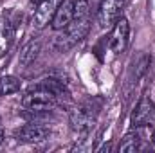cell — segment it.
Returning a JSON list of instances; mask_svg holds the SVG:
<instances>
[{
  "label": "cell",
  "mask_w": 155,
  "mask_h": 153,
  "mask_svg": "<svg viewBox=\"0 0 155 153\" xmlns=\"http://www.w3.org/2000/svg\"><path fill=\"white\" fill-rule=\"evenodd\" d=\"M90 29V22L88 18H74L65 29H61L54 40H52V47L60 52H65L69 49H72L76 43H79L81 40L87 36Z\"/></svg>",
  "instance_id": "6da1fadb"
},
{
  "label": "cell",
  "mask_w": 155,
  "mask_h": 153,
  "mask_svg": "<svg viewBox=\"0 0 155 153\" xmlns=\"http://www.w3.org/2000/svg\"><path fill=\"white\" fill-rule=\"evenodd\" d=\"M58 105V97L47 90V88H41L36 86L33 90H29L24 97H22V106L33 114H43V112H51L54 110Z\"/></svg>",
  "instance_id": "7a4b0ae2"
},
{
  "label": "cell",
  "mask_w": 155,
  "mask_h": 153,
  "mask_svg": "<svg viewBox=\"0 0 155 153\" xmlns=\"http://www.w3.org/2000/svg\"><path fill=\"white\" fill-rule=\"evenodd\" d=\"M97 121V108L88 101V103H83L81 106L74 108L71 112V124H72V130L78 133H85L88 132Z\"/></svg>",
  "instance_id": "3957f363"
},
{
  "label": "cell",
  "mask_w": 155,
  "mask_h": 153,
  "mask_svg": "<svg viewBox=\"0 0 155 153\" xmlns=\"http://www.w3.org/2000/svg\"><path fill=\"white\" fill-rule=\"evenodd\" d=\"M124 0H101L97 7V24L101 29H110L121 18Z\"/></svg>",
  "instance_id": "277c9868"
},
{
  "label": "cell",
  "mask_w": 155,
  "mask_h": 153,
  "mask_svg": "<svg viewBox=\"0 0 155 153\" xmlns=\"http://www.w3.org/2000/svg\"><path fill=\"white\" fill-rule=\"evenodd\" d=\"M49 135H51V128L49 126H43V124H38V122L25 124L20 130H16V133H15V137L20 142H25V144L41 142V141L49 139Z\"/></svg>",
  "instance_id": "5b68a950"
},
{
  "label": "cell",
  "mask_w": 155,
  "mask_h": 153,
  "mask_svg": "<svg viewBox=\"0 0 155 153\" xmlns=\"http://www.w3.org/2000/svg\"><path fill=\"white\" fill-rule=\"evenodd\" d=\"M128 40H130V25L126 18H119L114 24L112 34H110V49L114 54H121L126 50L128 47Z\"/></svg>",
  "instance_id": "8992f818"
},
{
  "label": "cell",
  "mask_w": 155,
  "mask_h": 153,
  "mask_svg": "<svg viewBox=\"0 0 155 153\" xmlns=\"http://www.w3.org/2000/svg\"><path fill=\"white\" fill-rule=\"evenodd\" d=\"M132 124L135 128H144V126H155V105L150 97H143L134 110L132 115Z\"/></svg>",
  "instance_id": "52a82bcc"
},
{
  "label": "cell",
  "mask_w": 155,
  "mask_h": 153,
  "mask_svg": "<svg viewBox=\"0 0 155 153\" xmlns=\"http://www.w3.org/2000/svg\"><path fill=\"white\" fill-rule=\"evenodd\" d=\"M61 2H63V0H43L38 7H36V11H35L33 25H35L36 29L47 27V25L52 22V18H54V15H56V11H58V7H60Z\"/></svg>",
  "instance_id": "ba28073f"
},
{
  "label": "cell",
  "mask_w": 155,
  "mask_h": 153,
  "mask_svg": "<svg viewBox=\"0 0 155 153\" xmlns=\"http://www.w3.org/2000/svg\"><path fill=\"white\" fill-rule=\"evenodd\" d=\"M72 20H74V0H63V2L60 4V7H58L54 18H52L51 25H52L54 31H61V29H65Z\"/></svg>",
  "instance_id": "9c48e42d"
},
{
  "label": "cell",
  "mask_w": 155,
  "mask_h": 153,
  "mask_svg": "<svg viewBox=\"0 0 155 153\" xmlns=\"http://www.w3.org/2000/svg\"><path fill=\"white\" fill-rule=\"evenodd\" d=\"M40 49H41V43H40L38 40H33V41L25 43V45L22 47V50H20V56H18L20 67H29V65L38 58Z\"/></svg>",
  "instance_id": "30bf717a"
},
{
  "label": "cell",
  "mask_w": 155,
  "mask_h": 153,
  "mask_svg": "<svg viewBox=\"0 0 155 153\" xmlns=\"http://www.w3.org/2000/svg\"><path fill=\"white\" fill-rule=\"evenodd\" d=\"M13 38H15V27L5 18V20L0 22V58L9 50V47L13 43Z\"/></svg>",
  "instance_id": "8fae6325"
},
{
  "label": "cell",
  "mask_w": 155,
  "mask_h": 153,
  "mask_svg": "<svg viewBox=\"0 0 155 153\" xmlns=\"http://www.w3.org/2000/svg\"><path fill=\"white\" fill-rule=\"evenodd\" d=\"M139 146H141V137H139V133L137 132H130V133H126L124 135V139L119 142V153H134L139 150Z\"/></svg>",
  "instance_id": "7c38bea8"
},
{
  "label": "cell",
  "mask_w": 155,
  "mask_h": 153,
  "mask_svg": "<svg viewBox=\"0 0 155 153\" xmlns=\"http://www.w3.org/2000/svg\"><path fill=\"white\" fill-rule=\"evenodd\" d=\"M38 86L51 90L58 99H61V97H63V99H69V97H71V96H69V92H67V88L63 86V83H61V81H56V79H43Z\"/></svg>",
  "instance_id": "4fadbf2b"
},
{
  "label": "cell",
  "mask_w": 155,
  "mask_h": 153,
  "mask_svg": "<svg viewBox=\"0 0 155 153\" xmlns=\"http://www.w3.org/2000/svg\"><path fill=\"white\" fill-rule=\"evenodd\" d=\"M20 79L15 76H2L0 77V96H11L20 90Z\"/></svg>",
  "instance_id": "5bb4252c"
},
{
  "label": "cell",
  "mask_w": 155,
  "mask_h": 153,
  "mask_svg": "<svg viewBox=\"0 0 155 153\" xmlns=\"http://www.w3.org/2000/svg\"><path fill=\"white\" fill-rule=\"evenodd\" d=\"M150 56L148 54H139V58L135 60V65H134V79L139 81L141 77L146 74L148 67H150Z\"/></svg>",
  "instance_id": "9a60e30c"
},
{
  "label": "cell",
  "mask_w": 155,
  "mask_h": 153,
  "mask_svg": "<svg viewBox=\"0 0 155 153\" xmlns=\"http://www.w3.org/2000/svg\"><path fill=\"white\" fill-rule=\"evenodd\" d=\"M92 0H74V18H88Z\"/></svg>",
  "instance_id": "2e32d148"
},
{
  "label": "cell",
  "mask_w": 155,
  "mask_h": 153,
  "mask_svg": "<svg viewBox=\"0 0 155 153\" xmlns=\"http://www.w3.org/2000/svg\"><path fill=\"white\" fill-rule=\"evenodd\" d=\"M43 0H31V5H35V7H38L40 4H41Z\"/></svg>",
  "instance_id": "e0dca14e"
},
{
  "label": "cell",
  "mask_w": 155,
  "mask_h": 153,
  "mask_svg": "<svg viewBox=\"0 0 155 153\" xmlns=\"http://www.w3.org/2000/svg\"><path fill=\"white\" fill-rule=\"evenodd\" d=\"M2 141H4V128H2V124H0V144H2Z\"/></svg>",
  "instance_id": "ac0fdd59"
},
{
  "label": "cell",
  "mask_w": 155,
  "mask_h": 153,
  "mask_svg": "<svg viewBox=\"0 0 155 153\" xmlns=\"http://www.w3.org/2000/svg\"><path fill=\"white\" fill-rule=\"evenodd\" d=\"M153 144H155V132H153Z\"/></svg>",
  "instance_id": "d6986e66"
}]
</instances>
